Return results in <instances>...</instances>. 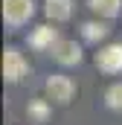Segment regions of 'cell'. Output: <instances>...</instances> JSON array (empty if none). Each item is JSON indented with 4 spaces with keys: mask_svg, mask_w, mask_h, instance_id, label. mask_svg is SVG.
Here are the masks:
<instances>
[{
    "mask_svg": "<svg viewBox=\"0 0 122 125\" xmlns=\"http://www.w3.org/2000/svg\"><path fill=\"white\" fill-rule=\"evenodd\" d=\"M105 105L111 111H122V82H113L108 90H105Z\"/></svg>",
    "mask_w": 122,
    "mask_h": 125,
    "instance_id": "cell-11",
    "label": "cell"
},
{
    "mask_svg": "<svg viewBox=\"0 0 122 125\" xmlns=\"http://www.w3.org/2000/svg\"><path fill=\"white\" fill-rule=\"evenodd\" d=\"M111 35V26L105 23V21H87V23H81V38L87 41V44H99V41H105Z\"/></svg>",
    "mask_w": 122,
    "mask_h": 125,
    "instance_id": "cell-9",
    "label": "cell"
},
{
    "mask_svg": "<svg viewBox=\"0 0 122 125\" xmlns=\"http://www.w3.org/2000/svg\"><path fill=\"white\" fill-rule=\"evenodd\" d=\"M44 96L52 102V105H70L73 99H76V82L70 79V76H64V73H52V76H47V82H44Z\"/></svg>",
    "mask_w": 122,
    "mask_h": 125,
    "instance_id": "cell-1",
    "label": "cell"
},
{
    "mask_svg": "<svg viewBox=\"0 0 122 125\" xmlns=\"http://www.w3.org/2000/svg\"><path fill=\"white\" fill-rule=\"evenodd\" d=\"M35 15V0H3V21L6 26L18 29L23 23H29Z\"/></svg>",
    "mask_w": 122,
    "mask_h": 125,
    "instance_id": "cell-3",
    "label": "cell"
},
{
    "mask_svg": "<svg viewBox=\"0 0 122 125\" xmlns=\"http://www.w3.org/2000/svg\"><path fill=\"white\" fill-rule=\"evenodd\" d=\"M50 55L61 64V67H76V64H81V44H76L73 38H58L55 41V47L50 50Z\"/></svg>",
    "mask_w": 122,
    "mask_h": 125,
    "instance_id": "cell-5",
    "label": "cell"
},
{
    "mask_svg": "<svg viewBox=\"0 0 122 125\" xmlns=\"http://www.w3.org/2000/svg\"><path fill=\"white\" fill-rule=\"evenodd\" d=\"M29 76V61H26V55L20 52V50H15V47H6V52H3V79L9 82V84H18V82H23Z\"/></svg>",
    "mask_w": 122,
    "mask_h": 125,
    "instance_id": "cell-2",
    "label": "cell"
},
{
    "mask_svg": "<svg viewBox=\"0 0 122 125\" xmlns=\"http://www.w3.org/2000/svg\"><path fill=\"white\" fill-rule=\"evenodd\" d=\"M93 64L99 73L105 76H119L122 73V44H108L102 47L96 55H93Z\"/></svg>",
    "mask_w": 122,
    "mask_h": 125,
    "instance_id": "cell-4",
    "label": "cell"
},
{
    "mask_svg": "<svg viewBox=\"0 0 122 125\" xmlns=\"http://www.w3.org/2000/svg\"><path fill=\"white\" fill-rule=\"evenodd\" d=\"M44 15L52 23H64L73 18V0H44Z\"/></svg>",
    "mask_w": 122,
    "mask_h": 125,
    "instance_id": "cell-8",
    "label": "cell"
},
{
    "mask_svg": "<svg viewBox=\"0 0 122 125\" xmlns=\"http://www.w3.org/2000/svg\"><path fill=\"white\" fill-rule=\"evenodd\" d=\"M87 6H90V12H96V15L105 18V21L116 18L122 12V0H87Z\"/></svg>",
    "mask_w": 122,
    "mask_h": 125,
    "instance_id": "cell-10",
    "label": "cell"
},
{
    "mask_svg": "<svg viewBox=\"0 0 122 125\" xmlns=\"http://www.w3.org/2000/svg\"><path fill=\"white\" fill-rule=\"evenodd\" d=\"M58 38H61V35H58V29H55V26H50V23H41V26H35V29L29 32L26 44H29L32 50L44 52V50H52Z\"/></svg>",
    "mask_w": 122,
    "mask_h": 125,
    "instance_id": "cell-6",
    "label": "cell"
},
{
    "mask_svg": "<svg viewBox=\"0 0 122 125\" xmlns=\"http://www.w3.org/2000/svg\"><path fill=\"white\" fill-rule=\"evenodd\" d=\"M50 116H52V102H50L47 96L29 99V105H26V119H29L32 125H47Z\"/></svg>",
    "mask_w": 122,
    "mask_h": 125,
    "instance_id": "cell-7",
    "label": "cell"
}]
</instances>
